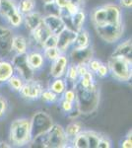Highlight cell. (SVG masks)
Returning a JSON list of instances; mask_svg holds the SVG:
<instances>
[{
	"label": "cell",
	"instance_id": "1",
	"mask_svg": "<svg viewBox=\"0 0 132 148\" xmlns=\"http://www.w3.org/2000/svg\"><path fill=\"white\" fill-rule=\"evenodd\" d=\"M74 90L76 95L74 104L79 113L88 114L97 110L100 103V92L97 85L87 89L77 83Z\"/></svg>",
	"mask_w": 132,
	"mask_h": 148
},
{
	"label": "cell",
	"instance_id": "2",
	"mask_svg": "<svg viewBox=\"0 0 132 148\" xmlns=\"http://www.w3.org/2000/svg\"><path fill=\"white\" fill-rule=\"evenodd\" d=\"M90 20L94 28L102 27L110 24H121L122 22V12L121 8L116 4L107 3L105 5L98 6L94 8L90 14Z\"/></svg>",
	"mask_w": 132,
	"mask_h": 148
},
{
	"label": "cell",
	"instance_id": "3",
	"mask_svg": "<svg viewBox=\"0 0 132 148\" xmlns=\"http://www.w3.org/2000/svg\"><path fill=\"white\" fill-rule=\"evenodd\" d=\"M9 140L11 146L22 147L30 144L32 141L30 119L20 118L12 121L9 130Z\"/></svg>",
	"mask_w": 132,
	"mask_h": 148
},
{
	"label": "cell",
	"instance_id": "4",
	"mask_svg": "<svg viewBox=\"0 0 132 148\" xmlns=\"http://www.w3.org/2000/svg\"><path fill=\"white\" fill-rule=\"evenodd\" d=\"M132 61L120 56H111L107 60L109 74L119 82H128L132 77Z\"/></svg>",
	"mask_w": 132,
	"mask_h": 148
},
{
	"label": "cell",
	"instance_id": "5",
	"mask_svg": "<svg viewBox=\"0 0 132 148\" xmlns=\"http://www.w3.org/2000/svg\"><path fill=\"white\" fill-rule=\"evenodd\" d=\"M31 120V133L32 139L47 132V130L53 125V120L47 113L39 111L32 116Z\"/></svg>",
	"mask_w": 132,
	"mask_h": 148
},
{
	"label": "cell",
	"instance_id": "6",
	"mask_svg": "<svg viewBox=\"0 0 132 148\" xmlns=\"http://www.w3.org/2000/svg\"><path fill=\"white\" fill-rule=\"evenodd\" d=\"M47 134V147L49 148H62L69 144V139L65 134L64 127L60 125L53 123L51 127L45 132Z\"/></svg>",
	"mask_w": 132,
	"mask_h": 148
},
{
	"label": "cell",
	"instance_id": "7",
	"mask_svg": "<svg viewBox=\"0 0 132 148\" xmlns=\"http://www.w3.org/2000/svg\"><path fill=\"white\" fill-rule=\"evenodd\" d=\"M95 30L103 40H105L107 44H114L118 42L123 36L124 26L123 23L116 24V25L110 24V25H105L102 27H95Z\"/></svg>",
	"mask_w": 132,
	"mask_h": 148
},
{
	"label": "cell",
	"instance_id": "8",
	"mask_svg": "<svg viewBox=\"0 0 132 148\" xmlns=\"http://www.w3.org/2000/svg\"><path fill=\"white\" fill-rule=\"evenodd\" d=\"M14 66L15 73L23 78L24 81H28L35 78V71L31 68L27 61L26 53L24 54H14L11 60Z\"/></svg>",
	"mask_w": 132,
	"mask_h": 148
},
{
	"label": "cell",
	"instance_id": "9",
	"mask_svg": "<svg viewBox=\"0 0 132 148\" xmlns=\"http://www.w3.org/2000/svg\"><path fill=\"white\" fill-rule=\"evenodd\" d=\"M44 91V85L39 80H36L35 78L28 81H25L22 86V88L19 91L20 96L26 100L36 101L39 100L42 95V92Z\"/></svg>",
	"mask_w": 132,
	"mask_h": 148
},
{
	"label": "cell",
	"instance_id": "10",
	"mask_svg": "<svg viewBox=\"0 0 132 148\" xmlns=\"http://www.w3.org/2000/svg\"><path fill=\"white\" fill-rule=\"evenodd\" d=\"M12 29L4 26H0V57L6 58L12 53V39H13Z\"/></svg>",
	"mask_w": 132,
	"mask_h": 148
},
{
	"label": "cell",
	"instance_id": "11",
	"mask_svg": "<svg viewBox=\"0 0 132 148\" xmlns=\"http://www.w3.org/2000/svg\"><path fill=\"white\" fill-rule=\"evenodd\" d=\"M94 57V49L92 46L85 49H72L68 56L69 61L75 64H86Z\"/></svg>",
	"mask_w": 132,
	"mask_h": 148
},
{
	"label": "cell",
	"instance_id": "12",
	"mask_svg": "<svg viewBox=\"0 0 132 148\" xmlns=\"http://www.w3.org/2000/svg\"><path fill=\"white\" fill-rule=\"evenodd\" d=\"M57 49L61 53H66V51L72 47L74 40L76 39L77 32L70 29H63L59 34H57Z\"/></svg>",
	"mask_w": 132,
	"mask_h": 148
},
{
	"label": "cell",
	"instance_id": "13",
	"mask_svg": "<svg viewBox=\"0 0 132 148\" xmlns=\"http://www.w3.org/2000/svg\"><path fill=\"white\" fill-rule=\"evenodd\" d=\"M69 58L66 53H61L55 60H53L50 65L49 74L52 78L64 77L67 70V66L69 64Z\"/></svg>",
	"mask_w": 132,
	"mask_h": 148
},
{
	"label": "cell",
	"instance_id": "14",
	"mask_svg": "<svg viewBox=\"0 0 132 148\" xmlns=\"http://www.w3.org/2000/svg\"><path fill=\"white\" fill-rule=\"evenodd\" d=\"M29 65L34 71H39L44 66L45 59L40 49H29L26 53Z\"/></svg>",
	"mask_w": 132,
	"mask_h": 148
},
{
	"label": "cell",
	"instance_id": "15",
	"mask_svg": "<svg viewBox=\"0 0 132 148\" xmlns=\"http://www.w3.org/2000/svg\"><path fill=\"white\" fill-rule=\"evenodd\" d=\"M42 23L51 32V34L57 35L65 29V24L60 16L57 15H44L42 16Z\"/></svg>",
	"mask_w": 132,
	"mask_h": 148
},
{
	"label": "cell",
	"instance_id": "16",
	"mask_svg": "<svg viewBox=\"0 0 132 148\" xmlns=\"http://www.w3.org/2000/svg\"><path fill=\"white\" fill-rule=\"evenodd\" d=\"M19 13L18 1L16 0H0V16L6 21Z\"/></svg>",
	"mask_w": 132,
	"mask_h": 148
},
{
	"label": "cell",
	"instance_id": "17",
	"mask_svg": "<svg viewBox=\"0 0 132 148\" xmlns=\"http://www.w3.org/2000/svg\"><path fill=\"white\" fill-rule=\"evenodd\" d=\"M29 51V40L23 35H14L12 39V52L14 54H24Z\"/></svg>",
	"mask_w": 132,
	"mask_h": 148
},
{
	"label": "cell",
	"instance_id": "18",
	"mask_svg": "<svg viewBox=\"0 0 132 148\" xmlns=\"http://www.w3.org/2000/svg\"><path fill=\"white\" fill-rule=\"evenodd\" d=\"M42 23V15L40 12L33 11L31 13L26 14V15L23 16V24L25 26V28L30 33L33 30H35Z\"/></svg>",
	"mask_w": 132,
	"mask_h": 148
},
{
	"label": "cell",
	"instance_id": "19",
	"mask_svg": "<svg viewBox=\"0 0 132 148\" xmlns=\"http://www.w3.org/2000/svg\"><path fill=\"white\" fill-rule=\"evenodd\" d=\"M13 74H15V70L11 60L0 57V83H7Z\"/></svg>",
	"mask_w": 132,
	"mask_h": 148
},
{
	"label": "cell",
	"instance_id": "20",
	"mask_svg": "<svg viewBox=\"0 0 132 148\" xmlns=\"http://www.w3.org/2000/svg\"><path fill=\"white\" fill-rule=\"evenodd\" d=\"M91 46V37L87 30L82 29L77 32L76 39L72 45V49H85Z\"/></svg>",
	"mask_w": 132,
	"mask_h": 148
},
{
	"label": "cell",
	"instance_id": "21",
	"mask_svg": "<svg viewBox=\"0 0 132 148\" xmlns=\"http://www.w3.org/2000/svg\"><path fill=\"white\" fill-rule=\"evenodd\" d=\"M132 54V42L131 40H126L123 42L119 44L116 47V49L112 52L111 56H120L127 59H131Z\"/></svg>",
	"mask_w": 132,
	"mask_h": 148
},
{
	"label": "cell",
	"instance_id": "22",
	"mask_svg": "<svg viewBox=\"0 0 132 148\" xmlns=\"http://www.w3.org/2000/svg\"><path fill=\"white\" fill-rule=\"evenodd\" d=\"M86 19H87V14H86L84 9H80L77 13H75L73 16H71V24L73 30L76 31V32H79V31L84 29Z\"/></svg>",
	"mask_w": 132,
	"mask_h": 148
},
{
	"label": "cell",
	"instance_id": "23",
	"mask_svg": "<svg viewBox=\"0 0 132 148\" xmlns=\"http://www.w3.org/2000/svg\"><path fill=\"white\" fill-rule=\"evenodd\" d=\"M66 82L65 79L63 77H59V78H53V80L50 83L49 89L51 90L52 92H54L56 95L60 96L63 94V92L66 90Z\"/></svg>",
	"mask_w": 132,
	"mask_h": 148
},
{
	"label": "cell",
	"instance_id": "24",
	"mask_svg": "<svg viewBox=\"0 0 132 148\" xmlns=\"http://www.w3.org/2000/svg\"><path fill=\"white\" fill-rule=\"evenodd\" d=\"M71 144L72 147L76 148H89V142H88V137L86 130H82L76 135L75 137H73L71 139Z\"/></svg>",
	"mask_w": 132,
	"mask_h": 148
},
{
	"label": "cell",
	"instance_id": "25",
	"mask_svg": "<svg viewBox=\"0 0 132 148\" xmlns=\"http://www.w3.org/2000/svg\"><path fill=\"white\" fill-rule=\"evenodd\" d=\"M36 6H37L36 0H19L18 1V10L23 16L35 11Z\"/></svg>",
	"mask_w": 132,
	"mask_h": 148
},
{
	"label": "cell",
	"instance_id": "26",
	"mask_svg": "<svg viewBox=\"0 0 132 148\" xmlns=\"http://www.w3.org/2000/svg\"><path fill=\"white\" fill-rule=\"evenodd\" d=\"M64 130H65V134H66L67 138L69 139V142H70L72 138L75 137L80 131H82L83 128H82V125H81L79 123H77V121H73V123H69V125L64 128Z\"/></svg>",
	"mask_w": 132,
	"mask_h": 148
},
{
	"label": "cell",
	"instance_id": "27",
	"mask_svg": "<svg viewBox=\"0 0 132 148\" xmlns=\"http://www.w3.org/2000/svg\"><path fill=\"white\" fill-rule=\"evenodd\" d=\"M78 84L80 86H82L84 88H92L94 86H96L95 82V78H94V73L91 72L90 70L88 71V72H86L84 74L83 76H81V77H79L78 79Z\"/></svg>",
	"mask_w": 132,
	"mask_h": 148
},
{
	"label": "cell",
	"instance_id": "28",
	"mask_svg": "<svg viewBox=\"0 0 132 148\" xmlns=\"http://www.w3.org/2000/svg\"><path fill=\"white\" fill-rule=\"evenodd\" d=\"M24 82H25V81L23 80V78L21 77V76H19L18 74L15 73L9 78V80L7 81V84L9 85V87H10L13 91L19 92L21 88H22Z\"/></svg>",
	"mask_w": 132,
	"mask_h": 148
},
{
	"label": "cell",
	"instance_id": "29",
	"mask_svg": "<svg viewBox=\"0 0 132 148\" xmlns=\"http://www.w3.org/2000/svg\"><path fill=\"white\" fill-rule=\"evenodd\" d=\"M42 54H44V59L49 61V62H52V61L55 60V59L61 54V51L57 49V47L44 49H42Z\"/></svg>",
	"mask_w": 132,
	"mask_h": 148
},
{
	"label": "cell",
	"instance_id": "30",
	"mask_svg": "<svg viewBox=\"0 0 132 148\" xmlns=\"http://www.w3.org/2000/svg\"><path fill=\"white\" fill-rule=\"evenodd\" d=\"M88 137V142H89V148H98V144L101 139L102 134L97 131L93 130H86Z\"/></svg>",
	"mask_w": 132,
	"mask_h": 148
},
{
	"label": "cell",
	"instance_id": "31",
	"mask_svg": "<svg viewBox=\"0 0 132 148\" xmlns=\"http://www.w3.org/2000/svg\"><path fill=\"white\" fill-rule=\"evenodd\" d=\"M40 99H42L47 104H53V103L58 101V95H56L50 89H44Z\"/></svg>",
	"mask_w": 132,
	"mask_h": 148
},
{
	"label": "cell",
	"instance_id": "32",
	"mask_svg": "<svg viewBox=\"0 0 132 148\" xmlns=\"http://www.w3.org/2000/svg\"><path fill=\"white\" fill-rule=\"evenodd\" d=\"M57 46V36L51 34L44 40V42L42 46V49H47V47H54Z\"/></svg>",
	"mask_w": 132,
	"mask_h": 148
},
{
	"label": "cell",
	"instance_id": "33",
	"mask_svg": "<svg viewBox=\"0 0 132 148\" xmlns=\"http://www.w3.org/2000/svg\"><path fill=\"white\" fill-rule=\"evenodd\" d=\"M60 108L63 112L67 114H70L74 109H75V104L72 102H68L66 100L61 99L60 100Z\"/></svg>",
	"mask_w": 132,
	"mask_h": 148
},
{
	"label": "cell",
	"instance_id": "34",
	"mask_svg": "<svg viewBox=\"0 0 132 148\" xmlns=\"http://www.w3.org/2000/svg\"><path fill=\"white\" fill-rule=\"evenodd\" d=\"M103 62L101 60H99V59H97V58H94L93 57V58L88 62L87 67L91 72H93L94 74H95L96 72H97V70L99 69V67L101 66V64Z\"/></svg>",
	"mask_w": 132,
	"mask_h": 148
},
{
	"label": "cell",
	"instance_id": "35",
	"mask_svg": "<svg viewBox=\"0 0 132 148\" xmlns=\"http://www.w3.org/2000/svg\"><path fill=\"white\" fill-rule=\"evenodd\" d=\"M62 96V99L63 100H66L68 102H72L74 103L75 102V90L74 89H71V88H67L65 91L63 92V94L61 95Z\"/></svg>",
	"mask_w": 132,
	"mask_h": 148
},
{
	"label": "cell",
	"instance_id": "36",
	"mask_svg": "<svg viewBox=\"0 0 132 148\" xmlns=\"http://www.w3.org/2000/svg\"><path fill=\"white\" fill-rule=\"evenodd\" d=\"M95 74L100 78H105V77H107V76H109V67H107V64H105V63L101 64V66Z\"/></svg>",
	"mask_w": 132,
	"mask_h": 148
},
{
	"label": "cell",
	"instance_id": "37",
	"mask_svg": "<svg viewBox=\"0 0 132 148\" xmlns=\"http://www.w3.org/2000/svg\"><path fill=\"white\" fill-rule=\"evenodd\" d=\"M8 110V101L4 97L0 96V120L5 116Z\"/></svg>",
	"mask_w": 132,
	"mask_h": 148
},
{
	"label": "cell",
	"instance_id": "38",
	"mask_svg": "<svg viewBox=\"0 0 132 148\" xmlns=\"http://www.w3.org/2000/svg\"><path fill=\"white\" fill-rule=\"evenodd\" d=\"M80 9H83V8H80V7H78V6L74 5V4L70 3V2H68V4H67L66 7L63 9V10L65 11V13L68 14L69 16H73L74 14L77 13Z\"/></svg>",
	"mask_w": 132,
	"mask_h": 148
},
{
	"label": "cell",
	"instance_id": "39",
	"mask_svg": "<svg viewBox=\"0 0 132 148\" xmlns=\"http://www.w3.org/2000/svg\"><path fill=\"white\" fill-rule=\"evenodd\" d=\"M111 146V141L109 139V137L102 135L99 141V144H98V148H110Z\"/></svg>",
	"mask_w": 132,
	"mask_h": 148
},
{
	"label": "cell",
	"instance_id": "40",
	"mask_svg": "<svg viewBox=\"0 0 132 148\" xmlns=\"http://www.w3.org/2000/svg\"><path fill=\"white\" fill-rule=\"evenodd\" d=\"M122 148H131L132 147V139H131V130L128 131V134L124 138V140L121 142Z\"/></svg>",
	"mask_w": 132,
	"mask_h": 148
},
{
	"label": "cell",
	"instance_id": "41",
	"mask_svg": "<svg viewBox=\"0 0 132 148\" xmlns=\"http://www.w3.org/2000/svg\"><path fill=\"white\" fill-rule=\"evenodd\" d=\"M77 70H78L79 77H81V76H83L86 72H88L89 69L86 64H77Z\"/></svg>",
	"mask_w": 132,
	"mask_h": 148
},
{
	"label": "cell",
	"instance_id": "42",
	"mask_svg": "<svg viewBox=\"0 0 132 148\" xmlns=\"http://www.w3.org/2000/svg\"><path fill=\"white\" fill-rule=\"evenodd\" d=\"M119 7L125 9H131L132 0H119Z\"/></svg>",
	"mask_w": 132,
	"mask_h": 148
},
{
	"label": "cell",
	"instance_id": "43",
	"mask_svg": "<svg viewBox=\"0 0 132 148\" xmlns=\"http://www.w3.org/2000/svg\"><path fill=\"white\" fill-rule=\"evenodd\" d=\"M53 2L55 3V5L58 7V8L62 9V10H63L67 4H68V0H53Z\"/></svg>",
	"mask_w": 132,
	"mask_h": 148
},
{
	"label": "cell",
	"instance_id": "44",
	"mask_svg": "<svg viewBox=\"0 0 132 148\" xmlns=\"http://www.w3.org/2000/svg\"><path fill=\"white\" fill-rule=\"evenodd\" d=\"M68 2L74 4V5L80 7V8H83L84 4H85V0H68Z\"/></svg>",
	"mask_w": 132,
	"mask_h": 148
},
{
	"label": "cell",
	"instance_id": "45",
	"mask_svg": "<svg viewBox=\"0 0 132 148\" xmlns=\"http://www.w3.org/2000/svg\"><path fill=\"white\" fill-rule=\"evenodd\" d=\"M0 147H11V145H9L6 142H0Z\"/></svg>",
	"mask_w": 132,
	"mask_h": 148
},
{
	"label": "cell",
	"instance_id": "46",
	"mask_svg": "<svg viewBox=\"0 0 132 148\" xmlns=\"http://www.w3.org/2000/svg\"><path fill=\"white\" fill-rule=\"evenodd\" d=\"M42 1L44 4H47V3H50V2H53V0H42Z\"/></svg>",
	"mask_w": 132,
	"mask_h": 148
}]
</instances>
